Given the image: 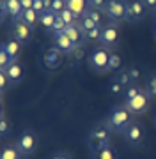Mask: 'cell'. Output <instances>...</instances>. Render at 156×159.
Returning a JSON list of instances; mask_svg holds the SVG:
<instances>
[{
  "label": "cell",
  "instance_id": "6da1fadb",
  "mask_svg": "<svg viewBox=\"0 0 156 159\" xmlns=\"http://www.w3.org/2000/svg\"><path fill=\"white\" fill-rule=\"evenodd\" d=\"M105 122H106V125L110 127L112 133H121L122 134L128 125L133 122V115L124 104H119V106H114L110 110V113Z\"/></svg>",
  "mask_w": 156,
  "mask_h": 159
},
{
  "label": "cell",
  "instance_id": "7a4b0ae2",
  "mask_svg": "<svg viewBox=\"0 0 156 159\" xmlns=\"http://www.w3.org/2000/svg\"><path fill=\"white\" fill-rule=\"evenodd\" d=\"M110 136H112V131L106 125V122H101V124L94 125L91 133L87 134V145L91 148V154L99 150V148L110 145Z\"/></svg>",
  "mask_w": 156,
  "mask_h": 159
},
{
  "label": "cell",
  "instance_id": "3957f363",
  "mask_svg": "<svg viewBox=\"0 0 156 159\" xmlns=\"http://www.w3.org/2000/svg\"><path fill=\"white\" fill-rule=\"evenodd\" d=\"M110 57H112V50L105 48V46H96L94 50H91V53L87 55V62L89 67L94 73H106L110 66Z\"/></svg>",
  "mask_w": 156,
  "mask_h": 159
},
{
  "label": "cell",
  "instance_id": "277c9868",
  "mask_svg": "<svg viewBox=\"0 0 156 159\" xmlns=\"http://www.w3.org/2000/svg\"><path fill=\"white\" fill-rule=\"evenodd\" d=\"M128 7H130V2L128 0H108L103 11L106 14V20L108 21L119 25V23L128 20Z\"/></svg>",
  "mask_w": 156,
  "mask_h": 159
},
{
  "label": "cell",
  "instance_id": "5b68a950",
  "mask_svg": "<svg viewBox=\"0 0 156 159\" xmlns=\"http://www.w3.org/2000/svg\"><path fill=\"white\" fill-rule=\"evenodd\" d=\"M122 138H124V142L126 145H130L131 148H139L145 140V127L142 122L139 120H133L131 124L126 127V131L122 133Z\"/></svg>",
  "mask_w": 156,
  "mask_h": 159
},
{
  "label": "cell",
  "instance_id": "8992f818",
  "mask_svg": "<svg viewBox=\"0 0 156 159\" xmlns=\"http://www.w3.org/2000/svg\"><path fill=\"white\" fill-rule=\"evenodd\" d=\"M16 147L20 148V152L23 157H29L35 152L37 148V134H35L32 129H25L21 131V134L18 136L16 140Z\"/></svg>",
  "mask_w": 156,
  "mask_h": 159
},
{
  "label": "cell",
  "instance_id": "52a82bcc",
  "mask_svg": "<svg viewBox=\"0 0 156 159\" xmlns=\"http://www.w3.org/2000/svg\"><path fill=\"white\" fill-rule=\"evenodd\" d=\"M9 34L12 39H16L21 44H29L30 41L34 39V29H30L29 25H25L20 20H12L11 27H9Z\"/></svg>",
  "mask_w": 156,
  "mask_h": 159
},
{
  "label": "cell",
  "instance_id": "ba28073f",
  "mask_svg": "<svg viewBox=\"0 0 156 159\" xmlns=\"http://www.w3.org/2000/svg\"><path fill=\"white\" fill-rule=\"evenodd\" d=\"M149 104H151V99H149V96L145 94V90H142L139 96H135L133 99L124 101V106L131 111L133 117H140V115H144L145 111L149 110Z\"/></svg>",
  "mask_w": 156,
  "mask_h": 159
},
{
  "label": "cell",
  "instance_id": "9c48e42d",
  "mask_svg": "<svg viewBox=\"0 0 156 159\" xmlns=\"http://www.w3.org/2000/svg\"><path fill=\"white\" fill-rule=\"evenodd\" d=\"M99 44L105 46V48H116L119 44V29H117L116 23L106 21L103 25V32H101V37H99Z\"/></svg>",
  "mask_w": 156,
  "mask_h": 159
},
{
  "label": "cell",
  "instance_id": "30bf717a",
  "mask_svg": "<svg viewBox=\"0 0 156 159\" xmlns=\"http://www.w3.org/2000/svg\"><path fill=\"white\" fill-rule=\"evenodd\" d=\"M62 60H64V55L60 51L52 46V48H48L45 53H43V67L46 69V71H55L62 66Z\"/></svg>",
  "mask_w": 156,
  "mask_h": 159
},
{
  "label": "cell",
  "instance_id": "8fae6325",
  "mask_svg": "<svg viewBox=\"0 0 156 159\" xmlns=\"http://www.w3.org/2000/svg\"><path fill=\"white\" fill-rule=\"evenodd\" d=\"M147 7H145L144 0H131L130 2V7H128V23H139L142 21L147 14Z\"/></svg>",
  "mask_w": 156,
  "mask_h": 159
},
{
  "label": "cell",
  "instance_id": "7c38bea8",
  "mask_svg": "<svg viewBox=\"0 0 156 159\" xmlns=\"http://www.w3.org/2000/svg\"><path fill=\"white\" fill-rule=\"evenodd\" d=\"M52 41H53V46H55V48H57L60 53H62V55H66V57H71V55H73L76 50H78V48H76L73 43H71L69 37L64 34V32H62V34L52 35Z\"/></svg>",
  "mask_w": 156,
  "mask_h": 159
},
{
  "label": "cell",
  "instance_id": "4fadbf2b",
  "mask_svg": "<svg viewBox=\"0 0 156 159\" xmlns=\"http://www.w3.org/2000/svg\"><path fill=\"white\" fill-rule=\"evenodd\" d=\"M23 12L21 0H2V18L9 16L11 20H20Z\"/></svg>",
  "mask_w": 156,
  "mask_h": 159
},
{
  "label": "cell",
  "instance_id": "5bb4252c",
  "mask_svg": "<svg viewBox=\"0 0 156 159\" xmlns=\"http://www.w3.org/2000/svg\"><path fill=\"white\" fill-rule=\"evenodd\" d=\"M7 76V80H9V85H18V83H21L23 81V76H25V69L23 66L20 64V60L18 62H12L9 67L4 71Z\"/></svg>",
  "mask_w": 156,
  "mask_h": 159
},
{
  "label": "cell",
  "instance_id": "9a60e30c",
  "mask_svg": "<svg viewBox=\"0 0 156 159\" xmlns=\"http://www.w3.org/2000/svg\"><path fill=\"white\" fill-rule=\"evenodd\" d=\"M64 34L69 37V41L76 46V48H80V46L87 41L85 39V34H83V30L78 27V23H76V25H69V27H66Z\"/></svg>",
  "mask_w": 156,
  "mask_h": 159
},
{
  "label": "cell",
  "instance_id": "2e32d148",
  "mask_svg": "<svg viewBox=\"0 0 156 159\" xmlns=\"http://www.w3.org/2000/svg\"><path fill=\"white\" fill-rule=\"evenodd\" d=\"M2 48L9 53V57H11L12 62H18V58H20V55H21V43H18L16 39H7L2 43Z\"/></svg>",
  "mask_w": 156,
  "mask_h": 159
},
{
  "label": "cell",
  "instance_id": "e0dca14e",
  "mask_svg": "<svg viewBox=\"0 0 156 159\" xmlns=\"http://www.w3.org/2000/svg\"><path fill=\"white\" fill-rule=\"evenodd\" d=\"M20 21H23L25 25H29L30 29L35 30L37 27H39V12H35L34 9H27V11L21 12Z\"/></svg>",
  "mask_w": 156,
  "mask_h": 159
},
{
  "label": "cell",
  "instance_id": "ac0fdd59",
  "mask_svg": "<svg viewBox=\"0 0 156 159\" xmlns=\"http://www.w3.org/2000/svg\"><path fill=\"white\" fill-rule=\"evenodd\" d=\"M66 2H68V9L73 11L78 18H82L87 12V9H89L87 0H66Z\"/></svg>",
  "mask_w": 156,
  "mask_h": 159
},
{
  "label": "cell",
  "instance_id": "d6986e66",
  "mask_svg": "<svg viewBox=\"0 0 156 159\" xmlns=\"http://www.w3.org/2000/svg\"><path fill=\"white\" fill-rule=\"evenodd\" d=\"M0 159H23V156L20 152V148L16 147V143H9V145L2 148Z\"/></svg>",
  "mask_w": 156,
  "mask_h": 159
},
{
  "label": "cell",
  "instance_id": "ffe728a7",
  "mask_svg": "<svg viewBox=\"0 0 156 159\" xmlns=\"http://www.w3.org/2000/svg\"><path fill=\"white\" fill-rule=\"evenodd\" d=\"M144 90L149 96V99H156V71L147 74L145 83H144Z\"/></svg>",
  "mask_w": 156,
  "mask_h": 159
},
{
  "label": "cell",
  "instance_id": "44dd1931",
  "mask_svg": "<svg viewBox=\"0 0 156 159\" xmlns=\"http://www.w3.org/2000/svg\"><path fill=\"white\" fill-rule=\"evenodd\" d=\"M55 18H57V14H53L52 11H46V12H43V14H39V27H43V29H46L50 32L53 29Z\"/></svg>",
  "mask_w": 156,
  "mask_h": 159
},
{
  "label": "cell",
  "instance_id": "7402d4cb",
  "mask_svg": "<svg viewBox=\"0 0 156 159\" xmlns=\"http://www.w3.org/2000/svg\"><path fill=\"white\" fill-rule=\"evenodd\" d=\"M85 14L91 18L94 23H98V25H105V23L108 21V20H106V14H105L103 9H91V7H89Z\"/></svg>",
  "mask_w": 156,
  "mask_h": 159
},
{
  "label": "cell",
  "instance_id": "603a6c76",
  "mask_svg": "<svg viewBox=\"0 0 156 159\" xmlns=\"http://www.w3.org/2000/svg\"><path fill=\"white\" fill-rule=\"evenodd\" d=\"M92 159H117V154L110 145H106V147L92 152Z\"/></svg>",
  "mask_w": 156,
  "mask_h": 159
},
{
  "label": "cell",
  "instance_id": "cb8c5ba5",
  "mask_svg": "<svg viewBox=\"0 0 156 159\" xmlns=\"http://www.w3.org/2000/svg\"><path fill=\"white\" fill-rule=\"evenodd\" d=\"M114 71H122V55L121 53H116L112 51V57H110V66H108V73H114Z\"/></svg>",
  "mask_w": 156,
  "mask_h": 159
},
{
  "label": "cell",
  "instance_id": "d4e9b609",
  "mask_svg": "<svg viewBox=\"0 0 156 159\" xmlns=\"http://www.w3.org/2000/svg\"><path fill=\"white\" fill-rule=\"evenodd\" d=\"M11 122L7 120L6 113L2 111V117H0V136H2V140H6L9 134H11Z\"/></svg>",
  "mask_w": 156,
  "mask_h": 159
},
{
  "label": "cell",
  "instance_id": "484cf974",
  "mask_svg": "<svg viewBox=\"0 0 156 159\" xmlns=\"http://www.w3.org/2000/svg\"><path fill=\"white\" fill-rule=\"evenodd\" d=\"M60 18H62L64 21H66V25H68V27H69V25H76V23L80 21V18L76 16L73 11H69L68 7H66L62 12H60Z\"/></svg>",
  "mask_w": 156,
  "mask_h": 159
},
{
  "label": "cell",
  "instance_id": "4316f807",
  "mask_svg": "<svg viewBox=\"0 0 156 159\" xmlns=\"http://www.w3.org/2000/svg\"><path fill=\"white\" fill-rule=\"evenodd\" d=\"M78 27H80L82 30H83V34L85 32H89L91 29H94V27H98V23H94L91 18L87 16V14H83V16L80 18V21H78Z\"/></svg>",
  "mask_w": 156,
  "mask_h": 159
},
{
  "label": "cell",
  "instance_id": "83f0119b",
  "mask_svg": "<svg viewBox=\"0 0 156 159\" xmlns=\"http://www.w3.org/2000/svg\"><path fill=\"white\" fill-rule=\"evenodd\" d=\"M117 81H119L124 89H130V87L133 85V80H131V76H130V73H128V69H122L121 73H119Z\"/></svg>",
  "mask_w": 156,
  "mask_h": 159
},
{
  "label": "cell",
  "instance_id": "f1b7e54d",
  "mask_svg": "<svg viewBox=\"0 0 156 159\" xmlns=\"http://www.w3.org/2000/svg\"><path fill=\"white\" fill-rule=\"evenodd\" d=\"M66 21H64L62 18H60V14H57V18H55V23H53V29L50 30V34L55 35V34H62L64 30H66Z\"/></svg>",
  "mask_w": 156,
  "mask_h": 159
},
{
  "label": "cell",
  "instance_id": "f546056e",
  "mask_svg": "<svg viewBox=\"0 0 156 159\" xmlns=\"http://www.w3.org/2000/svg\"><path fill=\"white\" fill-rule=\"evenodd\" d=\"M101 32H103V25H98V27L91 29L89 32H85V39H87V41H99V37H101Z\"/></svg>",
  "mask_w": 156,
  "mask_h": 159
},
{
  "label": "cell",
  "instance_id": "4dcf8cb0",
  "mask_svg": "<svg viewBox=\"0 0 156 159\" xmlns=\"http://www.w3.org/2000/svg\"><path fill=\"white\" fill-rule=\"evenodd\" d=\"M11 64H12V60H11V57H9V53L2 48V50H0V71L4 73Z\"/></svg>",
  "mask_w": 156,
  "mask_h": 159
},
{
  "label": "cell",
  "instance_id": "1f68e13d",
  "mask_svg": "<svg viewBox=\"0 0 156 159\" xmlns=\"http://www.w3.org/2000/svg\"><path fill=\"white\" fill-rule=\"evenodd\" d=\"M66 7H68V2H66V0H52L50 11H52L53 14H60Z\"/></svg>",
  "mask_w": 156,
  "mask_h": 159
},
{
  "label": "cell",
  "instance_id": "d6a6232c",
  "mask_svg": "<svg viewBox=\"0 0 156 159\" xmlns=\"http://www.w3.org/2000/svg\"><path fill=\"white\" fill-rule=\"evenodd\" d=\"M144 90L142 87H139V83H133L130 89H126V92H124V101H128V99H133L135 96H139L140 92Z\"/></svg>",
  "mask_w": 156,
  "mask_h": 159
},
{
  "label": "cell",
  "instance_id": "836d02e7",
  "mask_svg": "<svg viewBox=\"0 0 156 159\" xmlns=\"http://www.w3.org/2000/svg\"><path fill=\"white\" fill-rule=\"evenodd\" d=\"M110 92H112L114 96H121V94H124V92H126V89H124V87H122L117 80H114V81L110 83Z\"/></svg>",
  "mask_w": 156,
  "mask_h": 159
},
{
  "label": "cell",
  "instance_id": "e575fe53",
  "mask_svg": "<svg viewBox=\"0 0 156 159\" xmlns=\"http://www.w3.org/2000/svg\"><path fill=\"white\" fill-rule=\"evenodd\" d=\"M106 2L108 0H87V4H89L91 9H105Z\"/></svg>",
  "mask_w": 156,
  "mask_h": 159
},
{
  "label": "cell",
  "instance_id": "d590c367",
  "mask_svg": "<svg viewBox=\"0 0 156 159\" xmlns=\"http://www.w3.org/2000/svg\"><path fill=\"white\" fill-rule=\"evenodd\" d=\"M7 85H9V80H7L6 73H2V71H0V90H2V94L6 92Z\"/></svg>",
  "mask_w": 156,
  "mask_h": 159
},
{
  "label": "cell",
  "instance_id": "8d00e7d4",
  "mask_svg": "<svg viewBox=\"0 0 156 159\" xmlns=\"http://www.w3.org/2000/svg\"><path fill=\"white\" fill-rule=\"evenodd\" d=\"M128 73H130V76H131L133 83H137V81H139V78H140V69H137V67H130V69H128Z\"/></svg>",
  "mask_w": 156,
  "mask_h": 159
},
{
  "label": "cell",
  "instance_id": "74e56055",
  "mask_svg": "<svg viewBox=\"0 0 156 159\" xmlns=\"http://www.w3.org/2000/svg\"><path fill=\"white\" fill-rule=\"evenodd\" d=\"M52 159H71L69 154H66V152H57V154H53Z\"/></svg>",
  "mask_w": 156,
  "mask_h": 159
},
{
  "label": "cell",
  "instance_id": "f35d334b",
  "mask_svg": "<svg viewBox=\"0 0 156 159\" xmlns=\"http://www.w3.org/2000/svg\"><path fill=\"white\" fill-rule=\"evenodd\" d=\"M21 6H23V11L32 9V7H34V0H21Z\"/></svg>",
  "mask_w": 156,
  "mask_h": 159
},
{
  "label": "cell",
  "instance_id": "ab89813d",
  "mask_svg": "<svg viewBox=\"0 0 156 159\" xmlns=\"http://www.w3.org/2000/svg\"><path fill=\"white\" fill-rule=\"evenodd\" d=\"M144 4L147 9H153V11H156V0H144Z\"/></svg>",
  "mask_w": 156,
  "mask_h": 159
},
{
  "label": "cell",
  "instance_id": "60d3db41",
  "mask_svg": "<svg viewBox=\"0 0 156 159\" xmlns=\"http://www.w3.org/2000/svg\"><path fill=\"white\" fill-rule=\"evenodd\" d=\"M153 122H154V125H156V113H154V117H153Z\"/></svg>",
  "mask_w": 156,
  "mask_h": 159
}]
</instances>
